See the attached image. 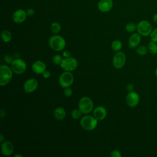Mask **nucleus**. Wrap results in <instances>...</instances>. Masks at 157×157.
<instances>
[{"mask_svg":"<svg viewBox=\"0 0 157 157\" xmlns=\"http://www.w3.org/2000/svg\"><path fill=\"white\" fill-rule=\"evenodd\" d=\"M14 157H22V155H20V154H17V155H15L14 156Z\"/></svg>","mask_w":157,"mask_h":157,"instance_id":"38","label":"nucleus"},{"mask_svg":"<svg viewBox=\"0 0 157 157\" xmlns=\"http://www.w3.org/2000/svg\"><path fill=\"white\" fill-rule=\"evenodd\" d=\"M27 16L26 11L23 9H18L13 13L12 19L16 23H21L26 20Z\"/></svg>","mask_w":157,"mask_h":157,"instance_id":"13","label":"nucleus"},{"mask_svg":"<svg viewBox=\"0 0 157 157\" xmlns=\"http://www.w3.org/2000/svg\"><path fill=\"white\" fill-rule=\"evenodd\" d=\"M140 101V96L136 91L128 92L126 96V103L130 107H134L138 105Z\"/></svg>","mask_w":157,"mask_h":157,"instance_id":"10","label":"nucleus"},{"mask_svg":"<svg viewBox=\"0 0 157 157\" xmlns=\"http://www.w3.org/2000/svg\"><path fill=\"white\" fill-rule=\"evenodd\" d=\"M151 40L157 42V28L153 29L150 35Z\"/></svg>","mask_w":157,"mask_h":157,"instance_id":"27","label":"nucleus"},{"mask_svg":"<svg viewBox=\"0 0 157 157\" xmlns=\"http://www.w3.org/2000/svg\"><path fill=\"white\" fill-rule=\"evenodd\" d=\"M49 45L50 48L56 52L63 50L66 46V40L61 36L55 34L49 39Z\"/></svg>","mask_w":157,"mask_h":157,"instance_id":"2","label":"nucleus"},{"mask_svg":"<svg viewBox=\"0 0 157 157\" xmlns=\"http://www.w3.org/2000/svg\"><path fill=\"white\" fill-rule=\"evenodd\" d=\"M113 7L112 0H101L98 4V8L102 12L110 11Z\"/></svg>","mask_w":157,"mask_h":157,"instance_id":"15","label":"nucleus"},{"mask_svg":"<svg viewBox=\"0 0 157 157\" xmlns=\"http://www.w3.org/2000/svg\"><path fill=\"white\" fill-rule=\"evenodd\" d=\"M38 85L39 83L36 79L30 78L25 82L23 84V89L26 93H31L36 90Z\"/></svg>","mask_w":157,"mask_h":157,"instance_id":"11","label":"nucleus"},{"mask_svg":"<svg viewBox=\"0 0 157 157\" xmlns=\"http://www.w3.org/2000/svg\"><path fill=\"white\" fill-rule=\"evenodd\" d=\"M126 57L124 52L121 51L117 52L113 58V66L116 69H121L124 66L126 63Z\"/></svg>","mask_w":157,"mask_h":157,"instance_id":"9","label":"nucleus"},{"mask_svg":"<svg viewBox=\"0 0 157 157\" xmlns=\"http://www.w3.org/2000/svg\"><path fill=\"white\" fill-rule=\"evenodd\" d=\"M78 105V109L82 113L88 114L93 110L94 104L92 99L90 97L83 96L80 99Z\"/></svg>","mask_w":157,"mask_h":157,"instance_id":"4","label":"nucleus"},{"mask_svg":"<svg viewBox=\"0 0 157 157\" xmlns=\"http://www.w3.org/2000/svg\"><path fill=\"white\" fill-rule=\"evenodd\" d=\"M1 37L4 42L7 43V42H10V40L12 39V34H11L10 31H9V30L5 29L1 32Z\"/></svg>","mask_w":157,"mask_h":157,"instance_id":"19","label":"nucleus"},{"mask_svg":"<svg viewBox=\"0 0 157 157\" xmlns=\"http://www.w3.org/2000/svg\"><path fill=\"white\" fill-rule=\"evenodd\" d=\"M63 56L64 57V58H68V57H70L71 56V54H70V52L66 50V51H64L63 53Z\"/></svg>","mask_w":157,"mask_h":157,"instance_id":"34","label":"nucleus"},{"mask_svg":"<svg viewBox=\"0 0 157 157\" xmlns=\"http://www.w3.org/2000/svg\"><path fill=\"white\" fill-rule=\"evenodd\" d=\"M61 28V25L58 22L52 23L51 25V26H50L51 31L53 34H58L60 31Z\"/></svg>","mask_w":157,"mask_h":157,"instance_id":"23","label":"nucleus"},{"mask_svg":"<svg viewBox=\"0 0 157 157\" xmlns=\"http://www.w3.org/2000/svg\"><path fill=\"white\" fill-rule=\"evenodd\" d=\"M152 30L151 25L147 20H142L137 25V33L142 36L147 37L150 36Z\"/></svg>","mask_w":157,"mask_h":157,"instance_id":"6","label":"nucleus"},{"mask_svg":"<svg viewBox=\"0 0 157 157\" xmlns=\"http://www.w3.org/2000/svg\"><path fill=\"white\" fill-rule=\"evenodd\" d=\"M42 77L45 78H49L50 76H51V74H50V72L47 71V70H45L43 73H42Z\"/></svg>","mask_w":157,"mask_h":157,"instance_id":"32","label":"nucleus"},{"mask_svg":"<svg viewBox=\"0 0 157 157\" xmlns=\"http://www.w3.org/2000/svg\"><path fill=\"white\" fill-rule=\"evenodd\" d=\"M26 12L27 15L29 16V17H32L34 14V10L33 9H32V8L28 9Z\"/></svg>","mask_w":157,"mask_h":157,"instance_id":"31","label":"nucleus"},{"mask_svg":"<svg viewBox=\"0 0 157 157\" xmlns=\"http://www.w3.org/2000/svg\"><path fill=\"white\" fill-rule=\"evenodd\" d=\"M3 142H4V136L2 134H0V142L2 144Z\"/></svg>","mask_w":157,"mask_h":157,"instance_id":"37","label":"nucleus"},{"mask_svg":"<svg viewBox=\"0 0 157 157\" xmlns=\"http://www.w3.org/2000/svg\"><path fill=\"white\" fill-rule=\"evenodd\" d=\"M148 50L150 53L153 55L157 54V42L151 40L148 45Z\"/></svg>","mask_w":157,"mask_h":157,"instance_id":"20","label":"nucleus"},{"mask_svg":"<svg viewBox=\"0 0 157 157\" xmlns=\"http://www.w3.org/2000/svg\"><path fill=\"white\" fill-rule=\"evenodd\" d=\"M155 75H156V77H157V67H156V70H155Z\"/></svg>","mask_w":157,"mask_h":157,"instance_id":"39","label":"nucleus"},{"mask_svg":"<svg viewBox=\"0 0 157 157\" xmlns=\"http://www.w3.org/2000/svg\"><path fill=\"white\" fill-rule=\"evenodd\" d=\"M107 114V110L103 106H98L93 110V116L98 121H101L104 120L106 117Z\"/></svg>","mask_w":157,"mask_h":157,"instance_id":"16","label":"nucleus"},{"mask_svg":"<svg viewBox=\"0 0 157 157\" xmlns=\"http://www.w3.org/2000/svg\"><path fill=\"white\" fill-rule=\"evenodd\" d=\"M110 156H112V157H121V153L119 150H114L110 152Z\"/></svg>","mask_w":157,"mask_h":157,"instance_id":"29","label":"nucleus"},{"mask_svg":"<svg viewBox=\"0 0 157 157\" xmlns=\"http://www.w3.org/2000/svg\"><path fill=\"white\" fill-rule=\"evenodd\" d=\"M134 85L132 83H128L127 85H126V90L128 91V92H130V91H132L133 90H134Z\"/></svg>","mask_w":157,"mask_h":157,"instance_id":"33","label":"nucleus"},{"mask_svg":"<svg viewBox=\"0 0 157 157\" xmlns=\"http://www.w3.org/2000/svg\"><path fill=\"white\" fill-rule=\"evenodd\" d=\"M66 110L62 107H58L54 110L53 115L55 119L57 120H63L66 117Z\"/></svg>","mask_w":157,"mask_h":157,"instance_id":"18","label":"nucleus"},{"mask_svg":"<svg viewBox=\"0 0 157 157\" xmlns=\"http://www.w3.org/2000/svg\"><path fill=\"white\" fill-rule=\"evenodd\" d=\"M125 29L128 33H134L137 30V25L134 23H129L126 25Z\"/></svg>","mask_w":157,"mask_h":157,"instance_id":"25","label":"nucleus"},{"mask_svg":"<svg viewBox=\"0 0 157 157\" xmlns=\"http://www.w3.org/2000/svg\"><path fill=\"white\" fill-rule=\"evenodd\" d=\"M153 21L157 24V13H156L155 14L153 15Z\"/></svg>","mask_w":157,"mask_h":157,"instance_id":"36","label":"nucleus"},{"mask_svg":"<svg viewBox=\"0 0 157 157\" xmlns=\"http://www.w3.org/2000/svg\"><path fill=\"white\" fill-rule=\"evenodd\" d=\"M63 93L66 97H70L72 94L73 91L71 88H70L69 87H67V88H64Z\"/></svg>","mask_w":157,"mask_h":157,"instance_id":"28","label":"nucleus"},{"mask_svg":"<svg viewBox=\"0 0 157 157\" xmlns=\"http://www.w3.org/2000/svg\"><path fill=\"white\" fill-rule=\"evenodd\" d=\"M13 151L14 145L12 142L6 140L1 144V153L4 156H10L12 154Z\"/></svg>","mask_w":157,"mask_h":157,"instance_id":"12","label":"nucleus"},{"mask_svg":"<svg viewBox=\"0 0 157 157\" xmlns=\"http://www.w3.org/2000/svg\"><path fill=\"white\" fill-rule=\"evenodd\" d=\"M78 65L77 60L74 57L64 58L60 64L61 67L65 71H74Z\"/></svg>","mask_w":157,"mask_h":157,"instance_id":"8","label":"nucleus"},{"mask_svg":"<svg viewBox=\"0 0 157 157\" xmlns=\"http://www.w3.org/2000/svg\"><path fill=\"white\" fill-rule=\"evenodd\" d=\"M63 60V57L61 55H58V54L54 55L52 58V61L55 65H59L60 66Z\"/></svg>","mask_w":157,"mask_h":157,"instance_id":"26","label":"nucleus"},{"mask_svg":"<svg viewBox=\"0 0 157 157\" xmlns=\"http://www.w3.org/2000/svg\"><path fill=\"white\" fill-rule=\"evenodd\" d=\"M123 47V45H122V42L119 40H115L112 42V44H111V47L115 51V52H118L120 51L121 48Z\"/></svg>","mask_w":157,"mask_h":157,"instance_id":"22","label":"nucleus"},{"mask_svg":"<svg viewBox=\"0 0 157 157\" xmlns=\"http://www.w3.org/2000/svg\"><path fill=\"white\" fill-rule=\"evenodd\" d=\"M98 120L91 115H85L80 119V125L83 129L86 131H92L96 128L98 124Z\"/></svg>","mask_w":157,"mask_h":157,"instance_id":"3","label":"nucleus"},{"mask_svg":"<svg viewBox=\"0 0 157 157\" xmlns=\"http://www.w3.org/2000/svg\"><path fill=\"white\" fill-rule=\"evenodd\" d=\"M141 41V35L139 33L132 34L128 39V45L131 48H136L138 47Z\"/></svg>","mask_w":157,"mask_h":157,"instance_id":"14","label":"nucleus"},{"mask_svg":"<svg viewBox=\"0 0 157 157\" xmlns=\"http://www.w3.org/2000/svg\"><path fill=\"white\" fill-rule=\"evenodd\" d=\"M10 67L13 73L19 75L24 73L26 70V62L20 58L13 59L12 63L10 64Z\"/></svg>","mask_w":157,"mask_h":157,"instance_id":"7","label":"nucleus"},{"mask_svg":"<svg viewBox=\"0 0 157 157\" xmlns=\"http://www.w3.org/2000/svg\"><path fill=\"white\" fill-rule=\"evenodd\" d=\"M148 48L144 45H139L136 48V52L139 56H144L148 52Z\"/></svg>","mask_w":157,"mask_h":157,"instance_id":"21","label":"nucleus"},{"mask_svg":"<svg viewBox=\"0 0 157 157\" xmlns=\"http://www.w3.org/2000/svg\"><path fill=\"white\" fill-rule=\"evenodd\" d=\"M74 75L70 71H65L63 72L59 77V83L63 88L69 87L74 83Z\"/></svg>","mask_w":157,"mask_h":157,"instance_id":"5","label":"nucleus"},{"mask_svg":"<svg viewBox=\"0 0 157 157\" xmlns=\"http://www.w3.org/2000/svg\"><path fill=\"white\" fill-rule=\"evenodd\" d=\"M82 112H81V110L79 109H74L71 112L72 118L75 120H78V119L82 117Z\"/></svg>","mask_w":157,"mask_h":157,"instance_id":"24","label":"nucleus"},{"mask_svg":"<svg viewBox=\"0 0 157 157\" xmlns=\"http://www.w3.org/2000/svg\"><path fill=\"white\" fill-rule=\"evenodd\" d=\"M4 61H5L6 63H10V64H11V63H12V61H13L12 56L9 55H5L4 58Z\"/></svg>","mask_w":157,"mask_h":157,"instance_id":"30","label":"nucleus"},{"mask_svg":"<svg viewBox=\"0 0 157 157\" xmlns=\"http://www.w3.org/2000/svg\"><path fill=\"white\" fill-rule=\"evenodd\" d=\"M31 69L36 74H42V73L46 70V65L43 61L37 60L33 63Z\"/></svg>","mask_w":157,"mask_h":157,"instance_id":"17","label":"nucleus"},{"mask_svg":"<svg viewBox=\"0 0 157 157\" xmlns=\"http://www.w3.org/2000/svg\"><path fill=\"white\" fill-rule=\"evenodd\" d=\"M6 111H5L3 109H2L0 110V116H1V118H4V117H5V115H6Z\"/></svg>","mask_w":157,"mask_h":157,"instance_id":"35","label":"nucleus"},{"mask_svg":"<svg viewBox=\"0 0 157 157\" xmlns=\"http://www.w3.org/2000/svg\"><path fill=\"white\" fill-rule=\"evenodd\" d=\"M13 71L9 66L2 64L0 67V86L7 85L12 80Z\"/></svg>","mask_w":157,"mask_h":157,"instance_id":"1","label":"nucleus"}]
</instances>
